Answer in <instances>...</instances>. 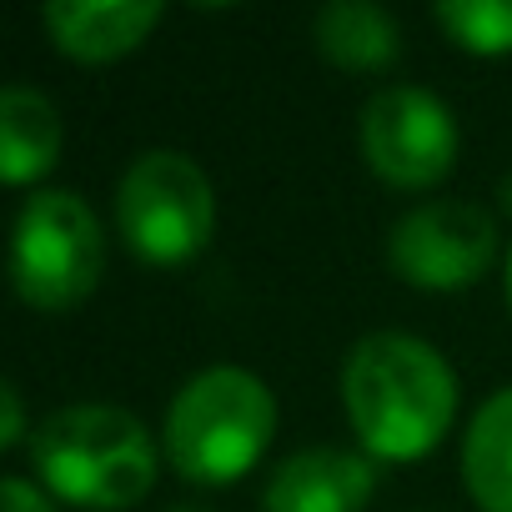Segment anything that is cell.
<instances>
[{
  "label": "cell",
  "mask_w": 512,
  "mask_h": 512,
  "mask_svg": "<svg viewBox=\"0 0 512 512\" xmlns=\"http://www.w3.org/2000/svg\"><path fill=\"white\" fill-rule=\"evenodd\" d=\"M342 402L357 442L372 457L417 462L457 417V377L432 342L372 332L342 362Z\"/></svg>",
  "instance_id": "obj_1"
},
{
  "label": "cell",
  "mask_w": 512,
  "mask_h": 512,
  "mask_svg": "<svg viewBox=\"0 0 512 512\" xmlns=\"http://www.w3.org/2000/svg\"><path fill=\"white\" fill-rule=\"evenodd\" d=\"M31 467L41 487L76 507H131L156 482V437L111 402H71L31 432Z\"/></svg>",
  "instance_id": "obj_2"
},
{
  "label": "cell",
  "mask_w": 512,
  "mask_h": 512,
  "mask_svg": "<svg viewBox=\"0 0 512 512\" xmlns=\"http://www.w3.org/2000/svg\"><path fill=\"white\" fill-rule=\"evenodd\" d=\"M277 437V397L241 367L196 372L166 412V462L196 487H226L262 462Z\"/></svg>",
  "instance_id": "obj_3"
},
{
  "label": "cell",
  "mask_w": 512,
  "mask_h": 512,
  "mask_svg": "<svg viewBox=\"0 0 512 512\" xmlns=\"http://www.w3.org/2000/svg\"><path fill=\"white\" fill-rule=\"evenodd\" d=\"M106 272V231L76 191H36L11 236V282L36 312L81 307Z\"/></svg>",
  "instance_id": "obj_4"
},
{
  "label": "cell",
  "mask_w": 512,
  "mask_h": 512,
  "mask_svg": "<svg viewBox=\"0 0 512 512\" xmlns=\"http://www.w3.org/2000/svg\"><path fill=\"white\" fill-rule=\"evenodd\" d=\"M116 226L141 262L181 267L211 241L216 191L186 151H141L116 181Z\"/></svg>",
  "instance_id": "obj_5"
},
{
  "label": "cell",
  "mask_w": 512,
  "mask_h": 512,
  "mask_svg": "<svg viewBox=\"0 0 512 512\" xmlns=\"http://www.w3.org/2000/svg\"><path fill=\"white\" fill-rule=\"evenodd\" d=\"M362 161L397 191L437 186L457 161V116L422 86H382L357 121Z\"/></svg>",
  "instance_id": "obj_6"
},
{
  "label": "cell",
  "mask_w": 512,
  "mask_h": 512,
  "mask_svg": "<svg viewBox=\"0 0 512 512\" xmlns=\"http://www.w3.org/2000/svg\"><path fill=\"white\" fill-rule=\"evenodd\" d=\"M497 256V221L472 201H422L387 236V267L417 292H462Z\"/></svg>",
  "instance_id": "obj_7"
},
{
  "label": "cell",
  "mask_w": 512,
  "mask_h": 512,
  "mask_svg": "<svg viewBox=\"0 0 512 512\" xmlns=\"http://www.w3.org/2000/svg\"><path fill=\"white\" fill-rule=\"evenodd\" d=\"M372 487H377V467L362 452L302 447L272 472L262 507L267 512H362L372 502Z\"/></svg>",
  "instance_id": "obj_8"
},
{
  "label": "cell",
  "mask_w": 512,
  "mask_h": 512,
  "mask_svg": "<svg viewBox=\"0 0 512 512\" xmlns=\"http://www.w3.org/2000/svg\"><path fill=\"white\" fill-rule=\"evenodd\" d=\"M161 16H166L161 0H56L41 11L56 51L86 66L131 56L161 26Z\"/></svg>",
  "instance_id": "obj_9"
},
{
  "label": "cell",
  "mask_w": 512,
  "mask_h": 512,
  "mask_svg": "<svg viewBox=\"0 0 512 512\" xmlns=\"http://www.w3.org/2000/svg\"><path fill=\"white\" fill-rule=\"evenodd\" d=\"M61 156V116L31 86L0 91V176L6 186L41 181Z\"/></svg>",
  "instance_id": "obj_10"
},
{
  "label": "cell",
  "mask_w": 512,
  "mask_h": 512,
  "mask_svg": "<svg viewBox=\"0 0 512 512\" xmlns=\"http://www.w3.org/2000/svg\"><path fill=\"white\" fill-rule=\"evenodd\" d=\"M317 51L342 71H387L402 56L397 21L372 0H332L312 21Z\"/></svg>",
  "instance_id": "obj_11"
},
{
  "label": "cell",
  "mask_w": 512,
  "mask_h": 512,
  "mask_svg": "<svg viewBox=\"0 0 512 512\" xmlns=\"http://www.w3.org/2000/svg\"><path fill=\"white\" fill-rule=\"evenodd\" d=\"M462 482L482 512H512V387L477 407L462 442Z\"/></svg>",
  "instance_id": "obj_12"
},
{
  "label": "cell",
  "mask_w": 512,
  "mask_h": 512,
  "mask_svg": "<svg viewBox=\"0 0 512 512\" xmlns=\"http://www.w3.org/2000/svg\"><path fill=\"white\" fill-rule=\"evenodd\" d=\"M432 21L472 56H507L512 51V0H442Z\"/></svg>",
  "instance_id": "obj_13"
},
{
  "label": "cell",
  "mask_w": 512,
  "mask_h": 512,
  "mask_svg": "<svg viewBox=\"0 0 512 512\" xmlns=\"http://www.w3.org/2000/svg\"><path fill=\"white\" fill-rule=\"evenodd\" d=\"M0 497H6V512H56L51 497L36 482H26V477H6L0 482Z\"/></svg>",
  "instance_id": "obj_14"
},
{
  "label": "cell",
  "mask_w": 512,
  "mask_h": 512,
  "mask_svg": "<svg viewBox=\"0 0 512 512\" xmlns=\"http://www.w3.org/2000/svg\"><path fill=\"white\" fill-rule=\"evenodd\" d=\"M0 417H6V427H0V447H16L21 442V392L16 387L0 392Z\"/></svg>",
  "instance_id": "obj_15"
},
{
  "label": "cell",
  "mask_w": 512,
  "mask_h": 512,
  "mask_svg": "<svg viewBox=\"0 0 512 512\" xmlns=\"http://www.w3.org/2000/svg\"><path fill=\"white\" fill-rule=\"evenodd\" d=\"M507 307H512V256H507Z\"/></svg>",
  "instance_id": "obj_16"
},
{
  "label": "cell",
  "mask_w": 512,
  "mask_h": 512,
  "mask_svg": "<svg viewBox=\"0 0 512 512\" xmlns=\"http://www.w3.org/2000/svg\"><path fill=\"white\" fill-rule=\"evenodd\" d=\"M176 512H196V507H176Z\"/></svg>",
  "instance_id": "obj_17"
}]
</instances>
